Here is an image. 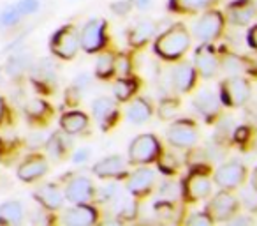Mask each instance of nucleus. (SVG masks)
Here are the masks:
<instances>
[{
  "instance_id": "nucleus-1",
  "label": "nucleus",
  "mask_w": 257,
  "mask_h": 226,
  "mask_svg": "<svg viewBox=\"0 0 257 226\" xmlns=\"http://www.w3.org/2000/svg\"><path fill=\"white\" fill-rule=\"evenodd\" d=\"M190 43L192 39H190L189 30L182 23H176L155 39L154 50L164 60H180L189 51Z\"/></svg>"
},
{
  "instance_id": "nucleus-2",
  "label": "nucleus",
  "mask_w": 257,
  "mask_h": 226,
  "mask_svg": "<svg viewBox=\"0 0 257 226\" xmlns=\"http://www.w3.org/2000/svg\"><path fill=\"white\" fill-rule=\"evenodd\" d=\"M162 154L161 141L155 134H140L128 145V161L133 165H150L154 161H159Z\"/></svg>"
},
{
  "instance_id": "nucleus-3",
  "label": "nucleus",
  "mask_w": 257,
  "mask_h": 226,
  "mask_svg": "<svg viewBox=\"0 0 257 226\" xmlns=\"http://www.w3.org/2000/svg\"><path fill=\"white\" fill-rule=\"evenodd\" d=\"M79 48H81V43H79V34L76 27L64 25L51 36L50 50L55 57L62 60H72L78 55Z\"/></svg>"
},
{
  "instance_id": "nucleus-4",
  "label": "nucleus",
  "mask_w": 257,
  "mask_h": 226,
  "mask_svg": "<svg viewBox=\"0 0 257 226\" xmlns=\"http://www.w3.org/2000/svg\"><path fill=\"white\" fill-rule=\"evenodd\" d=\"M250 96H252V87L241 76H229L227 80H224L220 85V103H224L225 106L231 108H239L243 104L248 103Z\"/></svg>"
},
{
  "instance_id": "nucleus-5",
  "label": "nucleus",
  "mask_w": 257,
  "mask_h": 226,
  "mask_svg": "<svg viewBox=\"0 0 257 226\" xmlns=\"http://www.w3.org/2000/svg\"><path fill=\"white\" fill-rule=\"evenodd\" d=\"M211 179L208 175V172H204L201 166L190 170V173L187 175V179L182 184V194L187 201H199L204 200L211 194Z\"/></svg>"
},
{
  "instance_id": "nucleus-6",
  "label": "nucleus",
  "mask_w": 257,
  "mask_h": 226,
  "mask_svg": "<svg viewBox=\"0 0 257 226\" xmlns=\"http://www.w3.org/2000/svg\"><path fill=\"white\" fill-rule=\"evenodd\" d=\"M169 145H173L175 148H194L199 140V131H197L196 124L192 120H175L171 126L168 127V133H166Z\"/></svg>"
},
{
  "instance_id": "nucleus-7",
  "label": "nucleus",
  "mask_w": 257,
  "mask_h": 226,
  "mask_svg": "<svg viewBox=\"0 0 257 226\" xmlns=\"http://www.w3.org/2000/svg\"><path fill=\"white\" fill-rule=\"evenodd\" d=\"M106 20L92 18L83 25L79 43L86 53H97L106 46Z\"/></svg>"
},
{
  "instance_id": "nucleus-8",
  "label": "nucleus",
  "mask_w": 257,
  "mask_h": 226,
  "mask_svg": "<svg viewBox=\"0 0 257 226\" xmlns=\"http://www.w3.org/2000/svg\"><path fill=\"white\" fill-rule=\"evenodd\" d=\"M224 29V16L218 11H206L196 20L192 34L199 43H211L222 34Z\"/></svg>"
},
{
  "instance_id": "nucleus-9",
  "label": "nucleus",
  "mask_w": 257,
  "mask_h": 226,
  "mask_svg": "<svg viewBox=\"0 0 257 226\" xmlns=\"http://www.w3.org/2000/svg\"><path fill=\"white\" fill-rule=\"evenodd\" d=\"M246 179V168L241 161H227L220 165L213 173V182L220 189L232 191L239 187Z\"/></svg>"
},
{
  "instance_id": "nucleus-10",
  "label": "nucleus",
  "mask_w": 257,
  "mask_h": 226,
  "mask_svg": "<svg viewBox=\"0 0 257 226\" xmlns=\"http://www.w3.org/2000/svg\"><path fill=\"white\" fill-rule=\"evenodd\" d=\"M239 201L231 191L222 189L210 200L206 207V212L213 221H229L232 215L238 212Z\"/></svg>"
},
{
  "instance_id": "nucleus-11",
  "label": "nucleus",
  "mask_w": 257,
  "mask_h": 226,
  "mask_svg": "<svg viewBox=\"0 0 257 226\" xmlns=\"http://www.w3.org/2000/svg\"><path fill=\"white\" fill-rule=\"evenodd\" d=\"M194 67H196V72H199L204 80L213 78L218 72V69H220V58L217 57V53L210 46V43H201V46L196 50Z\"/></svg>"
},
{
  "instance_id": "nucleus-12",
  "label": "nucleus",
  "mask_w": 257,
  "mask_h": 226,
  "mask_svg": "<svg viewBox=\"0 0 257 226\" xmlns=\"http://www.w3.org/2000/svg\"><path fill=\"white\" fill-rule=\"evenodd\" d=\"M65 200L76 203H90L95 198V187L93 182L85 175H78L71 179L65 186Z\"/></svg>"
},
{
  "instance_id": "nucleus-13",
  "label": "nucleus",
  "mask_w": 257,
  "mask_h": 226,
  "mask_svg": "<svg viewBox=\"0 0 257 226\" xmlns=\"http://www.w3.org/2000/svg\"><path fill=\"white\" fill-rule=\"evenodd\" d=\"M155 180H157V173L152 168H147V166L138 168L136 172H133L131 177H128L127 191L136 198L145 196V194H148L154 189Z\"/></svg>"
},
{
  "instance_id": "nucleus-14",
  "label": "nucleus",
  "mask_w": 257,
  "mask_h": 226,
  "mask_svg": "<svg viewBox=\"0 0 257 226\" xmlns=\"http://www.w3.org/2000/svg\"><path fill=\"white\" fill-rule=\"evenodd\" d=\"M92 172L99 179H120L127 173V161L121 156L111 154L102 158L92 166Z\"/></svg>"
},
{
  "instance_id": "nucleus-15",
  "label": "nucleus",
  "mask_w": 257,
  "mask_h": 226,
  "mask_svg": "<svg viewBox=\"0 0 257 226\" xmlns=\"http://www.w3.org/2000/svg\"><path fill=\"white\" fill-rule=\"evenodd\" d=\"M97 214L95 207L88 203H76L72 208L64 212L62 215V222L67 226H92L97 222Z\"/></svg>"
},
{
  "instance_id": "nucleus-16",
  "label": "nucleus",
  "mask_w": 257,
  "mask_h": 226,
  "mask_svg": "<svg viewBox=\"0 0 257 226\" xmlns=\"http://www.w3.org/2000/svg\"><path fill=\"white\" fill-rule=\"evenodd\" d=\"M48 159L41 154H32L20 165L18 168V179L23 182H36L41 177H44L48 173Z\"/></svg>"
},
{
  "instance_id": "nucleus-17",
  "label": "nucleus",
  "mask_w": 257,
  "mask_h": 226,
  "mask_svg": "<svg viewBox=\"0 0 257 226\" xmlns=\"http://www.w3.org/2000/svg\"><path fill=\"white\" fill-rule=\"evenodd\" d=\"M92 115H93V119L100 124V129L102 131L109 129L118 117L116 103H114V99L106 97V96L97 97V99L92 103Z\"/></svg>"
},
{
  "instance_id": "nucleus-18",
  "label": "nucleus",
  "mask_w": 257,
  "mask_h": 226,
  "mask_svg": "<svg viewBox=\"0 0 257 226\" xmlns=\"http://www.w3.org/2000/svg\"><path fill=\"white\" fill-rule=\"evenodd\" d=\"M192 104H194V110H196L201 117H204V119H208V120L217 117L218 111H220V97L211 89H201L199 92L194 96Z\"/></svg>"
},
{
  "instance_id": "nucleus-19",
  "label": "nucleus",
  "mask_w": 257,
  "mask_h": 226,
  "mask_svg": "<svg viewBox=\"0 0 257 226\" xmlns=\"http://www.w3.org/2000/svg\"><path fill=\"white\" fill-rule=\"evenodd\" d=\"M171 85L175 90L185 94L196 85V67L189 62H178L171 69Z\"/></svg>"
},
{
  "instance_id": "nucleus-20",
  "label": "nucleus",
  "mask_w": 257,
  "mask_h": 226,
  "mask_svg": "<svg viewBox=\"0 0 257 226\" xmlns=\"http://www.w3.org/2000/svg\"><path fill=\"white\" fill-rule=\"evenodd\" d=\"M255 4L252 0H234L227 6V20L236 27H245L255 16Z\"/></svg>"
},
{
  "instance_id": "nucleus-21",
  "label": "nucleus",
  "mask_w": 257,
  "mask_h": 226,
  "mask_svg": "<svg viewBox=\"0 0 257 226\" xmlns=\"http://www.w3.org/2000/svg\"><path fill=\"white\" fill-rule=\"evenodd\" d=\"M34 196H36V200L39 201L46 210H58V208H62L64 200H65V194L62 193L60 187L53 182L41 186L39 189L34 193Z\"/></svg>"
},
{
  "instance_id": "nucleus-22",
  "label": "nucleus",
  "mask_w": 257,
  "mask_h": 226,
  "mask_svg": "<svg viewBox=\"0 0 257 226\" xmlns=\"http://www.w3.org/2000/svg\"><path fill=\"white\" fill-rule=\"evenodd\" d=\"M86 126H88V115L79 110H71L60 117L62 131L67 133L69 136H71V134L83 133V131L86 129Z\"/></svg>"
},
{
  "instance_id": "nucleus-23",
  "label": "nucleus",
  "mask_w": 257,
  "mask_h": 226,
  "mask_svg": "<svg viewBox=\"0 0 257 226\" xmlns=\"http://www.w3.org/2000/svg\"><path fill=\"white\" fill-rule=\"evenodd\" d=\"M155 32V23L152 20H140L128 32V44L134 48H140L152 39Z\"/></svg>"
},
{
  "instance_id": "nucleus-24",
  "label": "nucleus",
  "mask_w": 257,
  "mask_h": 226,
  "mask_svg": "<svg viewBox=\"0 0 257 226\" xmlns=\"http://www.w3.org/2000/svg\"><path fill=\"white\" fill-rule=\"evenodd\" d=\"M125 113H127V119L133 124H145L152 117V106L147 99L136 97V99H133L127 104Z\"/></svg>"
},
{
  "instance_id": "nucleus-25",
  "label": "nucleus",
  "mask_w": 257,
  "mask_h": 226,
  "mask_svg": "<svg viewBox=\"0 0 257 226\" xmlns=\"http://www.w3.org/2000/svg\"><path fill=\"white\" fill-rule=\"evenodd\" d=\"M30 71H32V80L37 85H55L57 82V67L50 58L37 62L30 67Z\"/></svg>"
},
{
  "instance_id": "nucleus-26",
  "label": "nucleus",
  "mask_w": 257,
  "mask_h": 226,
  "mask_svg": "<svg viewBox=\"0 0 257 226\" xmlns=\"http://www.w3.org/2000/svg\"><path fill=\"white\" fill-rule=\"evenodd\" d=\"M25 217V208L20 201L9 200L0 205V224H20Z\"/></svg>"
},
{
  "instance_id": "nucleus-27",
  "label": "nucleus",
  "mask_w": 257,
  "mask_h": 226,
  "mask_svg": "<svg viewBox=\"0 0 257 226\" xmlns=\"http://www.w3.org/2000/svg\"><path fill=\"white\" fill-rule=\"evenodd\" d=\"M215 0H169V9L182 15H196V13L206 11Z\"/></svg>"
},
{
  "instance_id": "nucleus-28",
  "label": "nucleus",
  "mask_w": 257,
  "mask_h": 226,
  "mask_svg": "<svg viewBox=\"0 0 257 226\" xmlns=\"http://www.w3.org/2000/svg\"><path fill=\"white\" fill-rule=\"evenodd\" d=\"M138 80L131 78V76H121L116 80V83L113 85V96L114 101H120V103H127L131 97L136 94L138 90Z\"/></svg>"
},
{
  "instance_id": "nucleus-29",
  "label": "nucleus",
  "mask_w": 257,
  "mask_h": 226,
  "mask_svg": "<svg viewBox=\"0 0 257 226\" xmlns=\"http://www.w3.org/2000/svg\"><path fill=\"white\" fill-rule=\"evenodd\" d=\"M69 134L67 133H55L51 134V136H48L46 140V150L48 154L51 156L53 159H62L64 158V154L69 150V147H71V140H69Z\"/></svg>"
},
{
  "instance_id": "nucleus-30",
  "label": "nucleus",
  "mask_w": 257,
  "mask_h": 226,
  "mask_svg": "<svg viewBox=\"0 0 257 226\" xmlns=\"http://www.w3.org/2000/svg\"><path fill=\"white\" fill-rule=\"evenodd\" d=\"M32 67V58H30L29 53H18V55H11L6 64V71H8L9 76L13 78H18L22 76L25 71Z\"/></svg>"
},
{
  "instance_id": "nucleus-31",
  "label": "nucleus",
  "mask_w": 257,
  "mask_h": 226,
  "mask_svg": "<svg viewBox=\"0 0 257 226\" xmlns=\"http://www.w3.org/2000/svg\"><path fill=\"white\" fill-rule=\"evenodd\" d=\"M95 74L99 78H109L111 74H114V55L109 51H104L97 57L95 62Z\"/></svg>"
},
{
  "instance_id": "nucleus-32",
  "label": "nucleus",
  "mask_w": 257,
  "mask_h": 226,
  "mask_svg": "<svg viewBox=\"0 0 257 226\" xmlns=\"http://www.w3.org/2000/svg\"><path fill=\"white\" fill-rule=\"evenodd\" d=\"M25 113L32 120H43L50 115V106L44 99H30L25 106Z\"/></svg>"
},
{
  "instance_id": "nucleus-33",
  "label": "nucleus",
  "mask_w": 257,
  "mask_h": 226,
  "mask_svg": "<svg viewBox=\"0 0 257 226\" xmlns=\"http://www.w3.org/2000/svg\"><path fill=\"white\" fill-rule=\"evenodd\" d=\"M220 69L229 76H238L245 71V62L234 55H227L220 60Z\"/></svg>"
},
{
  "instance_id": "nucleus-34",
  "label": "nucleus",
  "mask_w": 257,
  "mask_h": 226,
  "mask_svg": "<svg viewBox=\"0 0 257 226\" xmlns=\"http://www.w3.org/2000/svg\"><path fill=\"white\" fill-rule=\"evenodd\" d=\"M23 16L20 15V11L16 9V6H8L6 9H2L0 13V25L2 27H15L20 23Z\"/></svg>"
},
{
  "instance_id": "nucleus-35",
  "label": "nucleus",
  "mask_w": 257,
  "mask_h": 226,
  "mask_svg": "<svg viewBox=\"0 0 257 226\" xmlns=\"http://www.w3.org/2000/svg\"><path fill=\"white\" fill-rule=\"evenodd\" d=\"M241 203L245 210L257 212V189L253 186H248L241 191Z\"/></svg>"
},
{
  "instance_id": "nucleus-36",
  "label": "nucleus",
  "mask_w": 257,
  "mask_h": 226,
  "mask_svg": "<svg viewBox=\"0 0 257 226\" xmlns=\"http://www.w3.org/2000/svg\"><path fill=\"white\" fill-rule=\"evenodd\" d=\"M176 110H178V101L171 99V97H168V99H162L161 106H159V117H161L162 120H169V119H173V117H175Z\"/></svg>"
},
{
  "instance_id": "nucleus-37",
  "label": "nucleus",
  "mask_w": 257,
  "mask_h": 226,
  "mask_svg": "<svg viewBox=\"0 0 257 226\" xmlns=\"http://www.w3.org/2000/svg\"><path fill=\"white\" fill-rule=\"evenodd\" d=\"M95 196L99 198V201L102 203H109V201H116L120 193H118V187L114 184H109V186H104L100 189L95 191Z\"/></svg>"
},
{
  "instance_id": "nucleus-38",
  "label": "nucleus",
  "mask_w": 257,
  "mask_h": 226,
  "mask_svg": "<svg viewBox=\"0 0 257 226\" xmlns=\"http://www.w3.org/2000/svg\"><path fill=\"white\" fill-rule=\"evenodd\" d=\"M116 214L120 215V217H123V219H133V217H136V214H138V203H136V201H133V198H128V200H121L120 208H118Z\"/></svg>"
},
{
  "instance_id": "nucleus-39",
  "label": "nucleus",
  "mask_w": 257,
  "mask_h": 226,
  "mask_svg": "<svg viewBox=\"0 0 257 226\" xmlns=\"http://www.w3.org/2000/svg\"><path fill=\"white\" fill-rule=\"evenodd\" d=\"M15 6L22 16H30V15H34V13L39 11L41 2L39 0H18Z\"/></svg>"
},
{
  "instance_id": "nucleus-40",
  "label": "nucleus",
  "mask_w": 257,
  "mask_h": 226,
  "mask_svg": "<svg viewBox=\"0 0 257 226\" xmlns=\"http://www.w3.org/2000/svg\"><path fill=\"white\" fill-rule=\"evenodd\" d=\"M114 72L118 76H131V58L127 55H118L114 57Z\"/></svg>"
},
{
  "instance_id": "nucleus-41",
  "label": "nucleus",
  "mask_w": 257,
  "mask_h": 226,
  "mask_svg": "<svg viewBox=\"0 0 257 226\" xmlns=\"http://www.w3.org/2000/svg\"><path fill=\"white\" fill-rule=\"evenodd\" d=\"M213 219L210 217L208 212H194L192 215L187 217V224L190 226H210Z\"/></svg>"
},
{
  "instance_id": "nucleus-42",
  "label": "nucleus",
  "mask_w": 257,
  "mask_h": 226,
  "mask_svg": "<svg viewBox=\"0 0 257 226\" xmlns=\"http://www.w3.org/2000/svg\"><path fill=\"white\" fill-rule=\"evenodd\" d=\"M133 8H134V0H116V2L111 4V11L118 16H127Z\"/></svg>"
},
{
  "instance_id": "nucleus-43",
  "label": "nucleus",
  "mask_w": 257,
  "mask_h": 226,
  "mask_svg": "<svg viewBox=\"0 0 257 226\" xmlns=\"http://www.w3.org/2000/svg\"><path fill=\"white\" fill-rule=\"evenodd\" d=\"M180 191H182V189H180ZM180 191L176 189V186L173 182H164L161 186V189H159V194L162 196V200L171 201V200H176V194H178Z\"/></svg>"
},
{
  "instance_id": "nucleus-44",
  "label": "nucleus",
  "mask_w": 257,
  "mask_h": 226,
  "mask_svg": "<svg viewBox=\"0 0 257 226\" xmlns=\"http://www.w3.org/2000/svg\"><path fill=\"white\" fill-rule=\"evenodd\" d=\"M232 131H234V127H232V120L229 119V117H224V119L218 120V124H217V133H218V136L229 138L232 134Z\"/></svg>"
},
{
  "instance_id": "nucleus-45",
  "label": "nucleus",
  "mask_w": 257,
  "mask_h": 226,
  "mask_svg": "<svg viewBox=\"0 0 257 226\" xmlns=\"http://www.w3.org/2000/svg\"><path fill=\"white\" fill-rule=\"evenodd\" d=\"M90 156H92V150H90V148H86V147L76 148V152L72 154V163H74V165H83V163L88 161Z\"/></svg>"
},
{
  "instance_id": "nucleus-46",
  "label": "nucleus",
  "mask_w": 257,
  "mask_h": 226,
  "mask_svg": "<svg viewBox=\"0 0 257 226\" xmlns=\"http://www.w3.org/2000/svg\"><path fill=\"white\" fill-rule=\"evenodd\" d=\"M229 224L232 226H252L253 224V219L250 215H245V214H238L236 212L231 219H229Z\"/></svg>"
},
{
  "instance_id": "nucleus-47",
  "label": "nucleus",
  "mask_w": 257,
  "mask_h": 226,
  "mask_svg": "<svg viewBox=\"0 0 257 226\" xmlns=\"http://www.w3.org/2000/svg\"><path fill=\"white\" fill-rule=\"evenodd\" d=\"M90 85V76L86 74V72H83V74H78L74 78V82H72V87H74L76 90H79V92H85L86 89H88Z\"/></svg>"
},
{
  "instance_id": "nucleus-48",
  "label": "nucleus",
  "mask_w": 257,
  "mask_h": 226,
  "mask_svg": "<svg viewBox=\"0 0 257 226\" xmlns=\"http://www.w3.org/2000/svg\"><path fill=\"white\" fill-rule=\"evenodd\" d=\"M246 41H248V44L253 48V50L257 51V25L252 27V29L248 30V36H246Z\"/></svg>"
},
{
  "instance_id": "nucleus-49",
  "label": "nucleus",
  "mask_w": 257,
  "mask_h": 226,
  "mask_svg": "<svg viewBox=\"0 0 257 226\" xmlns=\"http://www.w3.org/2000/svg\"><path fill=\"white\" fill-rule=\"evenodd\" d=\"M134 6H136L138 9H148L152 6V0H134Z\"/></svg>"
},
{
  "instance_id": "nucleus-50",
  "label": "nucleus",
  "mask_w": 257,
  "mask_h": 226,
  "mask_svg": "<svg viewBox=\"0 0 257 226\" xmlns=\"http://www.w3.org/2000/svg\"><path fill=\"white\" fill-rule=\"evenodd\" d=\"M4 117H6V104H4V99L0 97V122L4 120Z\"/></svg>"
},
{
  "instance_id": "nucleus-51",
  "label": "nucleus",
  "mask_w": 257,
  "mask_h": 226,
  "mask_svg": "<svg viewBox=\"0 0 257 226\" xmlns=\"http://www.w3.org/2000/svg\"><path fill=\"white\" fill-rule=\"evenodd\" d=\"M252 186L257 189V168L253 170V173H252Z\"/></svg>"
},
{
  "instance_id": "nucleus-52",
  "label": "nucleus",
  "mask_w": 257,
  "mask_h": 226,
  "mask_svg": "<svg viewBox=\"0 0 257 226\" xmlns=\"http://www.w3.org/2000/svg\"><path fill=\"white\" fill-rule=\"evenodd\" d=\"M0 80H2V78H0Z\"/></svg>"
}]
</instances>
